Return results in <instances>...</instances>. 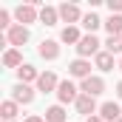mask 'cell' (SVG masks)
I'll return each instance as SVG.
<instances>
[{"label":"cell","mask_w":122,"mask_h":122,"mask_svg":"<svg viewBox=\"0 0 122 122\" xmlns=\"http://www.w3.org/2000/svg\"><path fill=\"white\" fill-rule=\"evenodd\" d=\"M57 88H60V80H57V74L54 71H43L40 74V80H37V91H43V94H57Z\"/></svg>","instance_id":"cell-10"},{"label":"cell","mask_w":122,"mask_h":122,"mask_svg":"<svg viewBox=\"0 0 122 122\" xmlns=\"http://www.w3.org/2000/svg\"><path fill=\"white\" fill-rule=\"evenodd\" d=\"M23 122H46V117H40V114H31V117H26Z\"/></svg>","instance_id":"cell-25"},{"label":"cell","mask_w":122,"mask_h":122,"mask_svg":"<svg viewBox=\"0 0 122 122\" xmlns=\"http://www.w3.org/2000/svg\"><path fill=\"white\" fill-rule=\"evenodd\" d=\"M94 65H97L99 71H114V54H108V51L102 48V51L94 57Z\"/></svg>","instance_id":"cell-16"},{"label":"cell","mask_w":122,"mask_h":122,"mask_svg":"<svg viewBox=\"0 0 122 122\" xmlns=\"http://www.w3.org/2000/svg\"><path fill=\"white\" fill-rule=\"evenodd\" d=\"M102 91H105V80H102V77H97V74H91L88 80H82V82H80V94H88V97H99Z\"/></svg>","instance_id":"cell-5"},{"label":"cell","mask_w":122,"mask_h":122,"mask_svg":"<svg viewBox=\"0 0 122 122\" xmlns=\"http://www.w3.org/2000/svg\"><path fill=\"white\" fill-rule=\"evenodd\" d=\"M85 122H105V119H102V117L97 114V117H88V119H85Z\"/></svg>","instance_id":"cell-26"},{"label":"cell","mask_w":122,"mask_h":122,"mask_svg":"<svg viewBox=\"0 0 122 122\" xmlns=\"http://www.w3.org/2000/svg\"><path fill=\"white\" fill-rule=\"evenodd\" d=\"M108 9L111 14H122V0H108Z\"/></svg>","instance_id":"cell-24"},{"label":"cell","mask_w":122,"mask_h":122,"mask_svg":"<svg viewBox=\"0 0 122 122\" xmlns=\"http://www.w3.org/2000/svg\"><path fill=\"white\" fill-rule=\"evenodd\" d=\"M117 97H119V99H122V80H119V82H117Z\"/></svg>","instance_id":"cell-27"},{"label":"cell","mask_w":122,"mask_h":122,"mask_svg":"<svg viewBox=\"0 0 122 122\" xmlns=\"http://www.w3.org/2000/svg\"><path fill=\"white\" fill-rule=\"evenodd\" d=\"M46 122H68L65 108H62V105H51V108H46Z\"/></svg>","instance_id":"cell-18"},{"label":"cell","mask_w":122,"mask_h":122,"mask_svg":"<svg viewBox=\"0 0 122 122\" xmlns=\"http://www.w3.org/2000/svg\"><path fill=\"white\" fill-rule=\"evenodd\" d=\"M14 17H17V23H20V26H26V29H29V23H37V20H40V11H37V6H34V3H23V6H17V9H14Z\"/></svg>","instance_id":"cell-2"},{"label":"cell","mask_w":122,"mask_h":122,"mask_svg":"<svg viewBox=\"0 0 122 122\" xmlns=\"http://www.w3.org/2000/svg\"><path fill=\"white\" fill-rule=\"evenodd\" d=\"M37 80H40V71H37L31 62H23V65L17 68V82H26V85H29V82H37Z\"/></svg>","instance_id":"cell-12"},{"label":"cell","mask_w":122,"mask_h":122,"mask_svg":"<svg viewBox=\"0 0 122 122\" xmlns=\"http://www.w3.org/2000/svg\"><path fill=\"white\" fill-rule=\"evenodd\" d=\"M3 65H6V68H20V65H23V54H20L17 48H9V51L3 54Z\"/></svg>","instance_id":"cell-20"},{"label":"cell","mask_w":122,"mask_h":122,"mask_svg":"<svg viewBox=\"0 0 122 122\" xmlns=\"http://www.w3.org/2000/svg\"><path fill=\"white\" fill-rule=\"evenodd\" d=\"M102 43L97 40V34H82V40L77 43V54H80V60H88V57H97L102 48H99Z\"/></svg>","instance_id":"cell-1"},{"label":"cell","mask_w":122,"mask_h":122,"mask_svg":"<svg viewBox=\"0 0 122 122\" xmlns=\"http://www.w3.org/2000/svg\"><path fill=\"white\" fill-rule=\"evenodd\" d=\"M68 77H74V80H80V82L88 80V77H91V60H80V57H77L74 62H68Z\"/></svg>","instance_id":"cell-6"},{"label":"cell","mask_w":122,"mask_h":122,"mask_svg":"<svg viewBox=\"0 0 122 122\" xmlns=\"http://www.w3.org/2000/svg\"><path fill=\"white\" fill-rule=\"evenodd\" d=\"M37 54H40L43 60H57V57H60V43H57V40H43L40 48H37Z\"/></svg>","instance_id":"cell-11"},{"label":"cell","mask_w":122,"mask_h":122,"mask_svg":"<svg viewBox=\"0 0 122 122\" xmlns=\"http://www.w3.org/2000/svg\"><path fill=\"white\" fill-rule=\"evenodd\" d=\"M57 99L60 105H68V102H77L80 99V88L71 82V80H60V88H57Z\"/></svg>","instance_id":"cell-3"},{"label":"cell","mask_w":122,"mask_h":122,"mask_svg":"<svg viewBox=\"0 0 122 122\" xmlns=\"http://www.w3.org/2000/svg\"><path fill=\"white\" fill-rule=\"evenodd\" d=\"M9 20H11V14H9V11H0V29H11V26H14V23H9Z\"/></svg>","instance_id":"cell-23"},{"label":"cell","mask_w":122,"mask_h":122,"mask_svg":"<svg viewBox=\"0 0 122 122\" xmlns=\"http://www.w3.org/2000/svg\"><path fill=\"white\" fill-rule=\"evenodd\" d=\"M6 43L14 46V48H17V46H26V43H29V29L20 26V23H14L11 29L6 31Z\"/></svg>","instance_id":"cell-7"},{"label":"cell","mask_w":122,"mask_h":122,"mask_svg":"<svg viewBox=\"0 0 122 122\" xmlns=\"http://www.w3.org/2000/svg\"><path fill=\"white\" fill-rule=\"evenodd\" d=\"M117 122H122V119H117Z\"/></svg>","instance_id":"cell-29"},{"label":"cell","mask_w":122,"mask_h":122,"mask_svg":"<svg viewBox=\"0 0 122 122\" xmlns=\"http://www.w3.org/2000/svg\"><path fill=\"white\" fill-rule=\"evenodd\" d=\"M99 117L105 122H117V119H122V111H119L117 102H102L99 105Z\"/></svg>","instance_id":"cell-13"},{"label":"cell","mask_w":122,"mask_h":122,"mask_svg":"<svg viewBox=\"0 0 122 122\" xmlns=\"http://www.w3.org/2000/svg\"><path fill=\"white\" fill-rule=\"evenodd\" d=\"M11 99H14L17 105H29V102H34V88L26 85V82H17V85L11 88Z\"/></svg>","instance_id":"cell-9"},{"label":"cell","mask_w":122,"mask_h":122,"mask_svg":"<svg viewBox=\"0 0 122 122\" xmlns=\"http://www.w3.org/2000/svg\"><path fill=\"white\" fill-rule=\"evenodd\" d=\"M0 117H3V122H17L14 117H17V102L14 99H6L3 105H0Z\"/></svg>","instance_id":"cell-19"},{"label":"cell","mask_w":122,"mask_h":122,"mask_svg":"<svg viewBox=\"0 0 122 122\" xmlns=\"http://www.w3.org/2000/svg\"><path fill=\"white\" fill-rule=\"evenodd\" d=\"M82 40V34H80V29L77 26H65V29L60 31V43H68V46H74L77 48V43Z\"/></svg>","instance_id":"cell-14"},{"label":"cell","mask_w":122,"mask_h":122,"mask_svg":"<svg viewBox=\"0 0 122 122\" xmlns=\"http://www.w3.org/2000/svg\"><path fill=\"white\" fill-rule=\"evenodd\" d=\"M102 23H105V20H99V17H97V14H94V11H88V14H85V17H82V23H80V26H82V29L88 31V34H94V31L99 29V26H102Z\"/></svg>","instance_id":"cell-21"},{"label":"cell","mask_w":122,"mask_h":122,"mask_svg":"<svg viewBox=\"0 0 122 122\" xmlns=\"http://www.w3.org/2000/svg\"><path fill=\"white\" fill-rule=\"evenodd\" d=\"M105 51H108V54H122V34L105 40Z\"/></svg>","instance_id":"cell-22"},{"label":"cell","mask_w":122,"mask_h":122,"mask_svg":"<svg viewBox=\"0 0 122 122\" xmlns=\"http://www.w3.org/2000/svg\"><path fill=\"white\" fill-rule=\"evenodd\" d=\"M117 68H119V71H122V60H119V65H117Z\"/></svg>","instance_id":"cell-28"},{"label":"cell","mask_w":122,"mask_h":122,"mask_svg":"<svg viewBox=\"0 0 122 122\" xmlns=\"http://www.w3.org/2000/svg\"><path fill=\"white\" fill-rule=\"evenodd\" d=\"M57 20H60V11L54 6H43L40 9V23L43 26H57Z\"/></svg>","instance_id":"cell-15"},{"label":"cell","mask_w":122,"mask_h":122,"mask_svg":"<svg viewBox=\"0 0 122 122\" xmlns=\"http://www.w3.org/2000/svg\"><path fill=\"white\" fill-rule=\"evenodd\" d=\"M105 31H108V37H117V34H122V14H111L105 23Z\"/></svg>","instance_id":"cell-17"},{"label":"cell","mask_w":122,"mask_h":122,"mask_svg":"<svg viewBox=\"0 0 122 122\" xmlns=\"http://www.w3.org/2000/svg\"><path fill=\"white\" fill-rule=\"evenodd\" d=\"M74 108H77V114H82V117H97V97H88V94H80V99L74 102Z\"/></svg>","instance_id":"cell-8"},{"label":"cell","mask_w":122,"mask_h":122,"mask_svg":"<svg viewBox=\"0 0 122 122\" xmlns=\"http://www.w3.org/2000/svg\"><path fill=\"white\" fill-rule=\"evenodd\" d=\"M57 11H60V20L62 23H68V26H74V23H82V11H80V6L77 3H62V6H57Z\"/></svg>","instance_id":"cell-4"}]
</instances>
